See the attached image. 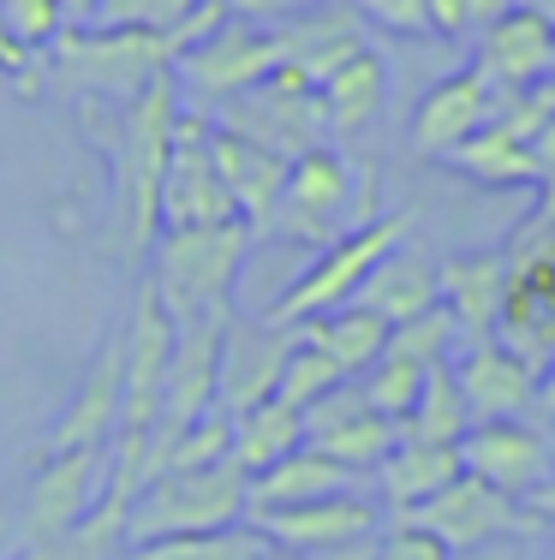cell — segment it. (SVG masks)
Returning <instances> with one entry per match:
<instances>
[{"label": "cell", "mask_w": 555, "mask_h": 560, "mask_svg": "<svg viewBox=\"0 0 555 560\" xmlns=\"http://www.w3.org/2000/svg\"><path fill=\"white\" fill-rule=\"evenodd\" d=\"M228 19V0H209L204 12H192L174 31H126V24H66V31L48 43V78L66 84L72 96H114L131 102L155 72H174V60L192 43H204L216 24Z\"/></svg>", "instance_id": "1"}, {"label": "cell", "mask_w": 555, "mask_h": 560, "mask_svg": "<svg viewBox=\"0 0 555 560\" xmlns=\"http://www.w3.org/2000/svg\"><path fill=\"white\" fill-rule=\"evenodd\" d=\"M174 119H180V90L174 72H155L120 114V138L114 143V179H120V203H126V250L131 262L150 257L162 238V167H167V143H174Z\"/></svg>", "instance_id": "2"}, {"label": "cell", "mask_w": 555, "mask_h": 560, "mask_svg": "<svg viewBox=\"0 0 555 560\" xmlns=\"http://www.w3.org/2000/svg\"><path fill=\"white\" fill-rule=\"evenodd\" d=\"M370 221V185L365 173L347 162L340 150L328 143H311L287 162V179H281V197H275L269 221H263L257 238H293V245H335L340 233Z\"/></svg>", "instance_id": "3"}, {"label": "cell", "mask_w": 555, "mask_h": 560, "mask_svg": "<svg viewBox=\"0 0 555 560\" xmlns=\"http://www.w3.org/2000/svg\"><path fill=\"white\" fill-rule=\"evenodd\" d=\"M251 245L245 221H216V226H167L155 238V275L150 292L162 299V311L185 323V316H209V311H233V280H240Z\"/></svg>", "instance_id": "4"}, {"label": "cell", "mask_w": 555, "mask_h": 560, "mask_svg": "<svg viewBox=\"0 0 555 560\" xmlns=\"http://www.w3.org/2000/svg\"><path fill=\"white\" fill-rule=\"evenodd\" d=\"M251 471L233 459H216L204 471H162L131 495L126 506V542H162V537H209V530L245 525Z\"/></svg>", "instance_id": "5"}, {"label": "cell", "mask_w": 555, "mask_h": 560, "mask_svg": "<svg viewBox=\"0 0 555 560\" xmlns=\"http://www.w3.org/2000/svg\"><path fill=\"white\" fill-rule=\"evenodd\" d=\"M406 233H413V209H389V215H370L365 226L340 233L335 245L316 250V257L305 262V275L263 311V323L269 328H299V323H311V316H323V311L352 304V292L365 287V275L377 269L394 245H406Z\"/></svg>", "instance_id": "6"}, {"label": "cell", "mask_w": 555, "mask_h": 560, "mask_svg": "<svg viewBox=\"0 0 555 560\" xmlns=\"http://www.w3.org/2000/svg\"><path fill=\"white\" fill-rule=\"evenodd\" d=\"M501 262H508V280H501L496 346H508L544 376L555 358V226L520 221Z\"/></svg>", "instance_id": "7"}, {"label": "cell", "mask_w": 555, "mask_h": 560, "mask_svg": "<svg viewBox=\"0 0 555 560\" xmlns=\"http://www.w3.org/2000/svg\"><path fill=\"white\" fill-rule=\"evenodd\" d=\"M394 525L430 530V537L454 555V549H484V542H508V537H537L544 518H537L525 501L490 489L484 477L460 471L454 483H442L430 501H418L413 513H394Z\"/></svg>", "instance_id": "8"}, {"label": "cell", "mask_w": 555, "mask_h": 560, "mask_svg": "<svg viewBox=\"0 0 555 560\" xmlns=\"http://www.w3.org/2000/svg\"><path fill=\"white\" fill-rule=\"evenodd\" d=\"M287 48H281V24H263V19H221L204 43H192L174 60V78L192 96L209 102H233L245 90H257L269 72H281Z\"/></svg>", "instance_id": "9"}, {"label": "cell", "mask_w": 555, "mask_h": 560, "mask_svg": "<svg viewBox=\"0 0 555 560\" xmlns=\"http://www.w3.org/2000/svg\"><path fill=\"white\" fill-rule=\"evenodd\" d=\"M245 525L257 530L269 549L328 560V555L352 549V542L377 537L382 501L365 495V489H347V495H323V501H299V506H257V513H245Z\"/></svg>", "instance_id": "10"}, {"label": "cell", "mask_w": 555, "mask_h": 560, "mask_svg": "<svg viewBox=\"0 0 555 560\" xmlns=\"http://www.w3.org/2000/svg\"><path fill=\"white\" fill-rule=\"evenodd\" d=\"M221 126L240 131L251 143H263V150H275V155H287V162L328 138L323 114H316V84H305L293 66H281V72H269L257 90L233 96L228 108H221Z\"/></svg>", "instance_id": "11"}, {"label": "cell", "mask_w": 555, "mask_h": 560, "mask_svg": "<svg viewBox=\"0 0 555 560\" xmlns=\"http://www.w3.org/2000/svg\"><path fill=\"white\" fill-rule=\"evenodd\" d=\"M108 495V447H66L43 453L31 495H24V542H55L66 530H78L96 501Z\"/></svg>", "instance_id": "12"}, {"label": "cell", "mask_w": 555, "mask_h": 560, "mask_svg": "<svg viewBox=\"0 0 555 560\" xmlns=\"http://www.w3.org/2000/svg\"><path fill=\"white\" fill-rule=\"evenodd\" d=\"M216 221H240V215H233V197L216 173V155H209V119L180 114L162 167V233L167 226H216Z\"/></svg>", "instance_id": "13"}, {"label": "cell", "mask_w": 555, "mask_h": 560, "mask_svg": "<svg viewBox=\"0 0 555 560\" xmlns=\"http://www.w3.org/2000/svg\"><path fill=\"white\" fill-rule=\"evenodd\" d=\"M460 471L484 477L501 495L525 501L555 471V435L544 418H513V423H472L460 435Z\"/></svg>", "instance_id": "14"}, {"label": "cell", "mask_w": 555, "mask_h": 560, "mask_svg": "<svg viewBox=\"0 0 555 560\" xmlns=\"http://www.w3.org/2000/svg\"><path fill=\"white\" fill-rule=\"evenodd\" d=\"M513 96L496 90L478 66H460V72L436 78V84L425 90V102H418V114H413V150L418 155H442L448 162V155H454L466 138H478Z\"/></svg>", "instance_id": "15"}, {"label": "cell", "mask_w": 555, "mask_h": 560, "mask_svg": "<svg viewBox=\"0 0 555 560\" xmlns=\"http://www.w3.org/2000/svg\"><path fill=\"white\" fill-rule=\"evenodd\" d=\"M448 370H454V382H460V399H466L472 423L537 418V388H544V376H537L525 358H513L508 346H496V340L460 346V352L448 358Z\"/></svg>", "instance_id": "16"}, {"label": "cell", "mask_w": 555, "mask_h": 560, "mask_svg": "<svg viewBox=\"0 0 555 560\" xmlns=\"http://www.w3.org/2000/svg\"><path fill=\"white\" fill-rule=\"evenodd\" d=\"M293 328H269L257 316V323H245V316H233L228 335H221V370H216V411H228V418H240L251 411L257 399L275 394V382H281V364L287 352H293Z\"/></svg>", "instance_id": "17"}, {"label": "cell", "mask_w": 555, "mask_h": 560, "mask_svg": "<svg viewBox=\"0 0 555 560\" xmlns=\"http://www.w3.org/2000/svg\"><path fill=\"white\" fill-rule=\"evenodd\" d=\"M472 66L490 78L496 90L520 96V90L544 84L555 66V24L532 7H508L496 24H484L478 43H472Z\"/></svg>", "instance_id": "18"}, {"label": "cell", "mask_w": 555, "mask_h": 560, "mask_svg": "<svg viewBox=\"0 0 555 560\" xmlns=\"http://www.w3.org/2000/svg\"><path fill=\"white\" fill-rule=\"evenodd\" d=\"M120 394H126V328H114L108 340L96 346L84 382H78L72 406L60 411L55 435H48L43 453H66V447H108L114 423H120Z\"/></svg>", "instance_id": "19"}, {"label": "cell", "mask_w": 555, "mask_h": 560, "mask_svg": "<svg viewBox=\"0 0 555 560\" xmlns=\"http://www.w3.org/2000/svg\"><path fill=\"white\" fill-rule=\"evenodd\" d=\"M501 280H508L501 250H478V257H448V262H436V299H442L448 316H454L460 346L496 340V323H501Z\"/></svg>", "instance_id": "20"}, {"label": "cell", "mask_w": 555, "mask_h": 560, "mask_svg": "<svg viewBox=\"0 0 555 560\" xmlns=\"http://www.w3.org/2000/svg\"><path fill=\"white\" fill-rule=\"evenodd\" d=\"M209 155H216V173L233 197V215H240L251 233H263L275 197H281V179H287V155L263 150V143H251L228 126H209Z\"/></svg>", "instance_id": "21"}, {"label": "cell", "mask_w": 555, "mask_h": 560, "mask_svg": "<svg viewBox=\"0 0 555 560\" xmlns=\"http://www.w3.org/2000/svg\"><path fill=\"white\" fill-rule=\"evenodd\" d=\"M347 489H365L359 471L335 465L328 453H316L311 442L293 447L287 459H275L269 471L251 477V495H245V513L257 506H299V501H323V495H347Z\"/></svg>", "instance_id": "22"}, {"label": "cell", "mask_w": 555, "mask_h": 560, "mask_svg": "<svg viewBox=\"0 0 555 560\" xmlns=\"http://www.w3.org/2000/svg\"><path fill=\"white\" fill-rule=\"evenodd\" d=\"M460 477V447H425V442H394L382 453V465L370 471V495L394 513H413L418 501H430L442 483Z\"/></svg>", "instance_id": "23"}, {"label": "cell", "mask_w": 555, "mask_h": 560, "mask_svg": "<svg viewBox=\"0 0 555 560\" xmlns=\"http://www.w3.org/2000/svg\"><path fill=\"white\" fill-rule=\"evenodd\" d=\"M382 102H389V66L377 60V48L347 55L316 84V114H323V131H335V138L365 131L382 114Z\"/></svg>", "instance_id": "24"}, {"label": "cell", "mask_w": 555, "mask_h": 560, "mask_svg": "<svg viewBox=\"0 0 555 560\" xmlns=\"http://www.w3.org/2000/svg\"><path fill=\"white\" fill-rule=\"evenodd\" d=\"M352 304L377 311L389 328L406 323V316H418V311H430V304H442V299H436V262L425 257V250H413V245H394L389 257H382L377 269L365 275V287L352 292Z\"/></svg>", "instance_id": "25"}, {"label": "cell", "mask_w": 555, "mask_h": 560, "mask_svg": "<svg viewBox=\"0 0 555 560\" xmlns=\"http://www.w3.org/2000/svg\"><path fill=\"white\" fill-rule=\"evenodd\" d=\"M293 335L305 346H316L340 376H365L382 358V346H389V323L377 311H365V304H340V311H323L311 323H299Z\"/></svg>", "instance_id": "26"}, {"label": "cell", "mask_w": 555, "mask_h": 560, "mask_svg": "<svg viewBox=\"0 0 555 560\" xmlns=\"http://www.w3.org/2000/svg\"><path fill=\"white\" fill-rule=\"evenodd\" d=\"M293 447H305V411H293L287 399H257L251 411H240L228 430V459L240 471H269L275 459H287Z\"/></svg>", "instance_id": "27"}, {"label": "cell", "mask_w": 555, "mask_h": 560, "mask_svg": "<svg viewBox=\"0 0 555 560\" xmlns=\"http://www.w3.org/2000/svg\"><path fill=\"white\" fill-rule=\"evenodd\" d=\"M460 173H472L478 185H496V191H513V185H537V162L525 150V138L508 126V119H490L478 138H466L454 155H448Z\"/></svg>", "instance_id": "28"}, {"label": "cell", "mask_w": 555, "mask_h": 560, "mask_svg": "<svg viewBox=\"0 0 555 560\" xmlns=\"http://www.w3.org/2000/svg\"><path fill=\"white\" fill-rule=\"evenodd\" d=\"M394 430H401V442L460 447V435L472 430V411H466V399H460L454 370H448V364H430V376H425V388H418L413 411H406V418L394 423Z\"/></svg>", "instance_id": "29"}, {"label": "cell", "mask_w": 555, "mask_h": 560, "mask_svg": "<svg viewBox=\"0 0 555 560\" xmlns=\"http://www.w3.org/2000/svg\"><path fill=\"white\" fill-rule=\"evenodd\" d=\"M401 442V430H394V418H382V411H359V418L347 423H328V430L311 435L316 453H328L335 465H347V471H359L370 483V471L382 465V453Z\"/></svg>", "instance_id": "30"}, {"label": "cell", "mask_w": 555, "mask_h": 560, "mask_svg": "<svg viewBox=\"0 0 555 560\" xmlns=\"http://www.w3.org/2000/svg\"><path fill=\"white\" fill-rule=\"evenodd\" d=\"M263 537L251 525H228L209 537H162V542H126L114 560H257Z\"/></svg>", "instance_id": "31"}, {"label": "cell", "mask_w": 555, "mask_h": 560, "mask_svg": "<svg viewBox=\"0 0 555 560\" xmlns=\"http://www.w3.org/2000/svg\"><path fill=\"white\" fill-rule=\"evenodd\" d=\"M425 376H430V364H413V358L382 352L377 364H370L365 376H352V382H359V394H365V406H370V411H382V418L401 423L406 411H413L418 388H425Z\"/></svg>", "instance_id": "32"}, {"label": "cell", "mask_w": 555, "mask_h": 560, "mask_svg": "<svg viewBox=\"0 0 555 560\" xmlns=\"http://www.w3.org/2000/svg\"><path fill=\"white\" fill-rule=\"evenodd\" d=\"M382 352L413 358V364H448V358L460 352V328H454V316H448L442 304H430V311H418V316H406V323H394Z\"/></svg>", "instance_id": "33"}, {"label": "cell", "mask_w": 555, "mask_h": 560, "mask_svg": "<svg viewBox=\"0 0 555 560\" xmlns=\"http://www.w3.org/2000/svg\"><path fill=\"white\" fill-rule=\"evenodd\" d=\"M340 370L328 364L316 346H305V340H293V352H287V364H281V382H275V399H287L293 411H311L323 394H335L340 388Z\"/></svg>", "instance_id": "34"}, {"label": "cell", "mask_w": 555, "mask_h": 560, "mask_svg": "<svg viewBox=\"0 0 555 560\" xmlns=\"http://www.w3.org/2000/svg\"><path fill=\"white\" fill-rule=\"evenodd\" d=\"M209 0H102L96 24H126V31H174Z\"/></svg>", "instance_id": "35"}, {"label": "cell", "mask_w": 555, "mask_h": 560, "mask_svg": "<svg viewBox=\"0 0 555 560\" xmlns=\"http://www.w3.org/2000/svg\"><path fill=\"white\" fill-rule=\"evenodd\" d=\"M508 7L513 0H425L430 31L448 36V43H472V36H478L484 24H496Z\"/></svg>", "instance_id": "36"}, {"label": "cell", "mask_w": 555, "mask_h": 560, "mask_svg": "<svg viewBox=\"0 0 555 560\" xmlns=\"http://www.w3.org/2000/svg\"><path fill=\"white\" fill-rule=\"evenodd\" d=\"M0 31L19 36L24 48H36V55H43V48L66 31V19H60L55 0H0Z\"/></svg>", "instance_id": "37"}, {"label": "cell", "mask_w": 555, "mask_h": 560, "mask_svg": "<svg viewBox=\"0 0 555 560\" xmlns=\"http://www.w3.org/2000/svg\"><path fill=\"white\" fill-rule=\"evenodd\" d=\"M370 560H448V549L418 525H389L377 537V549H370Z\"/></svg>", "instance_id": "38"}, {"label": "cell", "mask_w": 555, "mask_h": 560, "mask_svg": "<svg viewBox=\"0 0 555 560\" xmlns=\"http://www.w3.org/2000/svg\"><path fill=\"white\" fill-rule=\"evenodd\" d=\"M352 7H359L370 24H382V31H394V36H425V31H430V12H425V0H352Z\"/></svg>", "instance_id": "39"}, {"label": "cell", "mask_w": 555, "mask_h": 560, "mask_svg": "<svg viewBox=\"0 0 555 560\" xmlns=\"http://www.w3.org/2000/svg\"><path fill=\"white\" fill-rule=\"evenodd\" d=\"M316 0H228L233 19H269V12H305Z\"/></svg>", "instance_id": "40"}, {"label": "cell", "mask_w": 555, "mask_h": 560, "mask_svg": "<svg viewBox=\"0 0 555 560\" xmlns=\"http://www.w3.org/2000/svg\"><path fill=\"white\" fill-rule=\"evenodd\" d=\"M525 150H532V162H537V179H544V173H555V114L532 131V143H525Z\"/></svg>", "instance_id": "41"}, {"label": "cell", "mask_w": 555, "mask_h": 560, "mask_svg": "<svg viewBox=\"0 0 555 560\" xmlns=\"http://www.w3.org/2000/svg\"><path fill=\"white\" fill-rule=\"evenodd\" d=\"M525 221L555 226V173H544V179H537V203H532V215H525Z\"/></svg>", "instance_id": "42"}, {"label": "cell", "mask_w": 555, "mask_h": 560, "mask_svg": "<svg viewBox=\"0 0 555 560\" xmlns=\"http://www.w3.org/2000/svg\"><path fill=\"white\" fill-rule=\"evenodd\" d=\"M525 506H532V513L544 518V525H555V471H550L544 483L532 489V495H525Z\"/></svg>", "instance_id": "43"}, {"label": "cell", "mask_w": 555, "mask_h": 560, "mask_svg": "<svg viewBox=\"0 0 555 560\" xmlns=\"http://www.w3.org/2000/svg\"><path fill=\"white\" fill-rule=\"evenodd\" d=\"M55 7H60V19H66V24H96L102 0H55Z\"/></svg>", "instance_id": "44"}, {"label": "cell", "mask_w": 555, "mask_h": 560, "mask_svg": "<svg viewBox=\"0 0 555 560\" xmlns=\"http://www.w3.org/2000/svg\"><path fill=\"white\" fill-rule=\"evenodd\" d=\"M537 418L555 423V358H550V370H544V388H537Z\"/></svg>", "instance_id": "45"}, {"label": "cell", "mask_w": 555, "mask_h": 560, "mask_svg": "<svg viewBox=\"0 0 555 560\" xmlns=\"http://www.w3.org/2000/svg\"><path fill=\"white\" fill-rule=\"evenodd\" d=\"M513 7H532V12H544V19L555 24V0H513Z\"/></svg>", "instance_id": "46"}, {"label": "cell", "mask_w": 555, "mask_h": 560, "mask_svg": "<svg viewBox=\"0 0 555 560\" xmlns=\"http://www.w3.org/2000/svg\"><path fill=\"white\" fill-rule=\"evenodd\" d=\"M257 560H305V555H287V549H269V542H263V555Z\"/></svg>", "instance_id": "47"}, {"label": "cell", "mask_w": 555, "mask_h": 560, "mask_svg": "<svg viewBox=\"0 0 555 560\" xmlns=\"http://www.w3.org/2000/svg\"><path fill=\"white\" fill-rule=\"evenodd\" d=\"M0 560H7V542H0Z\"/></svg>", "instance_id": "48"}, {"label": "cell", "mask_w": 555, "mask_h": 560, "mask_svg": "<svg viewBox=\"0 0 555 560\" xmlns=\"http://www.w3.org/2000/svg\"><path fill=\"white\" fill-rule=\"evenodd\" d=\"M550 72H555V66H550Z\"/></svg>", "instance_id": "49"}]
</instances>
